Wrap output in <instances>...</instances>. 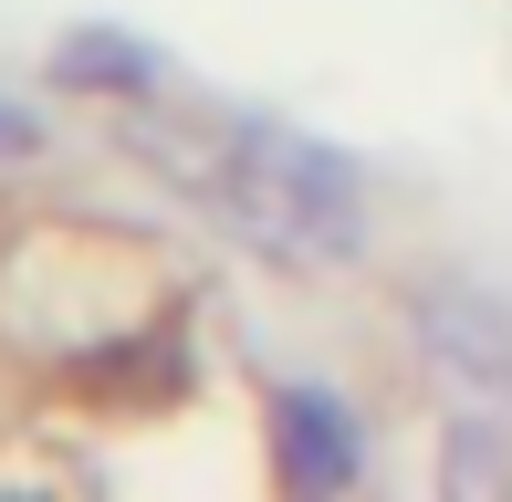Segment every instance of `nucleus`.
<instances>
[{"mask_svg": "<svg viewBox=\"0 0 512 502\" xmlns=\"http://www.w3.org/2000/svg\"><path fill=\"white\" fill-rule=\"evenodd\" d=\"M189 178H199V199L220 220H241V231L272 241L283 262H345V251L366 241L356 168H345L335 147H314V136H293V126H251V116L199 126Z\"/></svg>", "mask_w": 512, "mask_h": 502, "instance_id": "f257e3e1", "label": "nucleus"}, {"mask_svg": "<svg viewBox=\"0 0 512 502\" xmlns=\"http://www.w3.org/2000/svg\"><path fill=\"white\" fill-rule=\"evenodd\" d=\"M272 450H283V482L293 492H345L356 482V408L324 398V387H283L272 398Z\"/></svg>", "mask_w": 512, "mask_h": 502, "instance_id": "f03ea898", "label": "nucleus"}, {"mask_svg": "<svg viewBox=\"0 0 512 502\" xmlns=\"http://www.w3.org/2000/svg\"><path fill=\"white\" fill-rule=\"evenodd\" d=\"M0 147H21V116H0Z\"/></svg>", "mask_w": 512, "mask_h": 502, "instance_id": "7ed1b4c3", "label": "nucleus"}]
</instances>
